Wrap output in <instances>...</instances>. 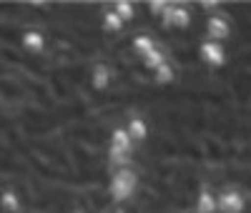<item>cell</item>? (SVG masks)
Instances as JSON below:
<instances>
[{
	"instance_id": "12",
	"label": "cell",
	"mask_w": 251,
	"mask_h": 213,
	"mask_svg": "<svg viewBox=\"0 0 251 213\" xmlns=\"http://www.w3.org/2000/svg\"><path fill=\"white\" fill-rule=\"evenodd\" d=\"M108 145H113V148H118V151H123V153H128V156H133V141L128 138V133H126V128L123 125H116L113 131H111V136H108Z\"/></svg>"
},
{
	"instance_id": "5",
	"label": "cell",
	"mask_w": 251,
	"mask_h": 213,
	"mask_svg": "<svg viewBox=\"0 0 251 213\" xmlns=\"http://www.w3.org/2000/svg\"><path fill=\"white\" fill-rule=\"evenodd\" d=\"M246 196L239 188H219L216 190V213H246Z\"/></svg>"
},
{
	"instance_id": "1",
	"label": "cell",
	"mask_w": 251,
	"mask_h": 213,
	"mask_svg": "<svg viewBox=\"0 0 251 213\" xmlns=\"http://www.w3.org/2000/svg\"><path fill=\"white\" fill-rule=\"evenodd\" d=\"M138 193V173L136 168H116L108 181V198L116 206H126Z\"/></svg>"
},
{
	"instance_id": "3",
	"label": "cell",
	"mask_w": 251,
	"mask_h": 213,
	"mask_svg": "<svg viewBox=\"0 0 251 213\" xmlns=\"http://www.w3.org/2000/svg\"><path fill=\"white\" fill-rule=\"evenodd\" d=\"M196 58L201 66L211 68V71H221L226 63H228V53L224 43H214V40H206V35L201 38V43L196 46Z\"/></svg>"
},
{
	"instance_id": "11",
	"label": "cell",
	"mask_w": 251,
	"mask_h": 213,
	"mask_svg": "<svg viewBox=\"0 0 251 213\" xmlns=\"http://www.w3.org/2000/svg\"><path fill=\"white\" fill-rule=\"evenodd\" d=\"M123 28H126V23L113 13V5H108L100 13V30L106 35H118V33H123Z\"/></svg>"
},
{
	"instance_id": "15",
	"label": "cell",
	"mask_w": 251,
	"mask_h": 213,
	"mask_svg": "<svg viewBox=\"0 0 251 213\" xmlns=\"http://www.w3.org/2000/svg\"><path fill=\"white\" fill-rule=\"evenodd\" d=\"M113 13L123 20L126 25H128V23H136L138 5H136V3H126V0H118V3H113Z\"/></svg>"
},
{
	"instance_id": "8",
	"label": "cell",
	"mask_w": 251,
	"mask_h": 213,
	"mask_svg": "<svg viewBox=\"0 0 251 213\" xmlns=\"http://www.w3.org/2000/svg\"><path fill=\"white\" fill-rule=\"evenodd\" d=\"M216 190L214 186H201L194 198V213H216Z\"/></svg>"
},
{
	"instance_id": "7",
	"label": "cell",
	"mask_w": 251,
	"mask_h": 213,
	"mask_svg": "<svg viewBox=\"0 0 251 213\" xmlns=\"http://www.w3.org/2000/svg\"><path fill=\"white\" fill-rule=\"evenodd\" d=\"M116 38V35H113ZM113 68L108 66V58L106 60H98L96 66L91 68V73H88V83H91V88H93V93H106V91H111V85H113Z\"/></svg>"
},
{
	"instance_id": "17",
	"label": "cell",
	"mask_w": 251,
	"mask_h": 213,
	"mask_svg": "<svg viewBox=\"0 0 251 213\" xmlns=\"http://www.w3.org/2000/svg\"><path fill=\"white\" fill-rule=\"evenodd\" d=\"M186 213H194V211H186Z\"/></svg>"
},
{
	"instance_id": "10",
	"label": "cell",
	"mask_w": 251,
	"mask_h": 213,
	"mask_svg": "<svg viewBox=\"0 0 251 213\" xmlns=\"http://www.w3.org/2000/svg\"><path fill=\"white\" fill-rule=\"evenodd\" d=\"M0 211L3 213H20L23 211V198H20L18 188H13V186L0 188Z\"/></svg>"
},
{
	"instance_id": "13",
	"label": "cell",
	"mask_w": 251,
	"mask_h": 213,
	"mask_svg": "<svg viewBox=\"0 0 251 213\" xmlns=\"http://www.w3.org/2000/svg\"><path fill=\"white\" fill-rule=\"evenodd\" d=\"M151 78H153V83L158 85V88H169V85L176 83V68L171 66L169 60H166L161 68H156V71L151 73Z\"/></svg>"
},
{
	"instance_id": "2",
	"label": "cell",
	"mask_w": 251,
	"mask_h": 213,
	"mask_svg": "<svg viewBox=\"0 0 251 213\" xmlns=\"http://www.w3.org/2000/svg\"><path fill=\"white\" fill-rule=\"evenodd\" d=\"M196 23V5H186V3H169L158 18V28L163 30H188Z\"/></svg>"
},
{
	"instance_id": "4",
	"label": "cell",
	"mask_w": 251,
	"mask_h": 213,
	"mask_svg": "<svg viewBox=\"0 0 251 213\" xmlns=\"http://www.w3.org/2000/svg\"><path fill=\"white\" fill-rule=\"evenodd\" d=\"M203 35H206V40H214V43L231 40V20H228L224 5L219 13L203 18Z\"/></svg>"
},
{
	"instance_id": "6",
	"label": "cell",
	"mask_w": 251,
	"mask_h": 213,
	"mask_svg": "<svg viewBox=\"0 0 251 213\" xmlns=\"http://www.w3.org/2000/svg\"><path fill=\"white\" fill-rule=\"evenodd\" d=\"M18 40H20V50L28 53V55H43L46 48H48V38H46V33L40 30L38 25L23 28Z\"/></svg>"
},
{
	"instance_id": "9",
	"label": "cell",
	"mask_w": 251,
	"mask_h": 213,
	"mask_svg": "<svg viewBox=\"0 0 251 213\" xmlns=\"http://www.w3.org/2000/svg\"><path fill=\"white\" fill-rule=\"evenodd\" d=\"M123 128H126V133H128V138L133 141V145L149 141V136H151V128H149V123H146L143 116H131L123 123Z\"/></svg>"
},
{
	"instance_id": "16",
	"label": "cell",
	"mask_w": 251,
	"mask_h": 213,
	"mask_svg": "<svg viewBox=\"0 0 251 213\" xmlns=\"http://www.w3.org/2000/svg\"><path fill=\"white\" fill-rule=\"evenodd\" d=\"M196 10H201V13H206V15H214V13L221 10V3H219V0H211V3H199Z\"/></svg>"
},
{
	"instance_id": "14",
	"label": "cell",
	"mask_w": 251,
	"mask_h": 213,
	"mask_svg": "<svg viewBox=\"0 0 251 213\" xmlns=\"http://www.w3.org/2000/svg\"><path fill=\"white\" fill-rule=\"evenodd\" d=\"M138 60H141V68H143L146 73H153L156 68H161L163 63L169 60V55H166V50H163V48L158 46L156 50H151V53L146 55V58H138Z\"/></svg>"
}]
</instances>
